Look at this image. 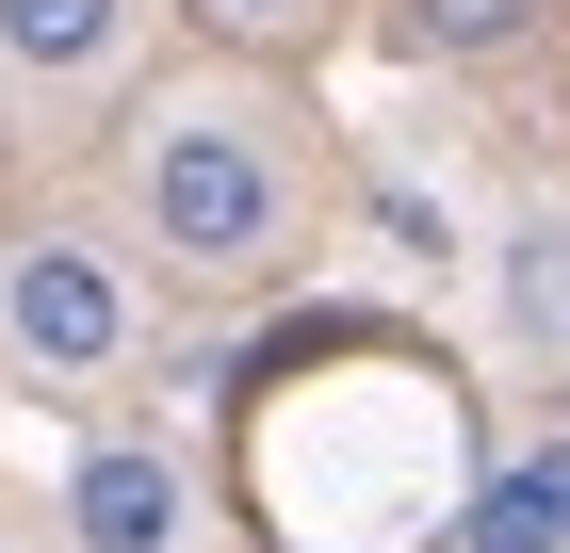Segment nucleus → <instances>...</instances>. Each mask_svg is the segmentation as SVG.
Masks as SVG:
<instances>
[{
	"instance_id": "nucleus-1",
	"label": "nucleus",
	"mask_w": 570,
	"mask_h": 553,
	"mask_svg": "<svg viewBox=\"0 0 570 553\" xmlns=\"http://www.w3.org/2000/svg\"><path fill=\"white\" fill-rule=\"evenodd\" d=\"M147 391L213 424L245 553H440L473 456L505 440L456 342H424L407 309H309V294L245 326H179Z\"/></svg>"
},
{
	"instance_id": "nucleus-2",
	"label": "nucleus",
	"mask_w": 570,
	"mask_h": 553,
	"mask_svg": "<svg viewBox=\"0 0 570 553\" xmlns=\"http://www.w3.org/2000/svg\"><path fill=\"white\" fill-rule=\"evenodd\" d=\"M82 196L115 245L164 277L179 326H245V309L309 294V260L343 228V130L294 66H228V49H164L115 130L82 147Z\"/></svg>"
},
{
	"instance_id": "nucleus-3",
	"label": "nucleus",
	"mask_w": 570,
	"mask_h": 553,
	"mask_svg": "<svg viewBox=\"0 0 570 553\" xmlns=\"http://www.w3.org/2000/svg\"><path fill=\"white\" fill-rule=\"evenodd\" d=\"M164 342H179L164 277L115 245V213H98L82 179L0 196V391L98 424V407H131V391L164 375Z\"/></svg>"
},
{
	"instance_id": "nucleus-4",
	"label": "nucleus",
	"mask_w": 570,
	"mask_h": 553,
	"mask_svg": "<svg viewBox=\"0 0 570 553\" xmlns=\"http://www.w3.org/2000/svg\"><path fill=\"white\" fill-rule=\"evenodd\" d=\"M49 553H245L228 521V472H213V424L131 391L66 424V472H49Z\"/></svg>"
},
{
	"instance_id": "nucleus-5",
	"label": "nucleus",
	"mask_w": 570,
	"mask_h": 553,
	"mask_svg": "<svg viewBox=\"0 0 570 553\" xmlns=\"http://www.w3.org/2000/svg\"><path fill=\"white\" fill-rule=\"evenodd\" d=\"M164 49H179L164 0H0V196L66 179Z\"/></svg>"
},
{
	"instance_id": "nucleus-6",
	"label": "nucleus",
	"mask_w": 570,
	"mask_h": 553,
	"mask_svg": "<svg viewBox=\"0 0 570 553\" xmlns=\"http://www.w3.org/2000/svg\"><path fill=\"white\" fill-rule=\"evenodd\" d=\"M358 33L424 82H505V66L570 49V0H358Z\"/></svg>"
},
{
	"instance_id": "nucleus-7",
	"label": "nucleus",
	"mask_w": 570,
	"mask_h": 553,
	"mask_svg": "<svg viewBox=\"0 0 570 553\" xmlns=\"http://www.w3.org/2000/svg\"><path fill=\"white\" fill-rule=\"evenodd\" d=\"M489 309H505V358H522V391H554V375H570V179H522V196H505Z\"/></svg>"
},
{
	"instance_id": "nucleus-8",
	"label": "nucleus",
	"mask_w": 570,
	"mask_h": 553,
	"mask_svg": "<svg viewBox=\"0 0 570 553\" xmlns=\"http://www.w3.org/2000/svg\"><path fill=\"white\" fill-rule=\"evenodd\" d=\"M440 553H570V424L489 440L473 488H456V521H440Z\"/></svg>"
},
{
	"instance_id": "nucleus-9",
	"label": "nucleus",
	"mask_w": 570,
	"mask_h": 553,
	"mask_svg": "<svg viewBox=\"0 0 570 553\" xmlns=\"http://www.w3.org/2000/svg\"><path fill=\"white\" fill-rule=\"evenodd\" d=\"M179 17V49H228V66H326V49L358 33V0H164Z\"/></svg>"
},
{
	"instance_id": "nucleus-10",
	"label": "nucleus",
	"mask_w": 570,
	"mask_h": 553,
	"mask_svg": "<svg viewBox=\"0 0 570 553\" xmlns=\"http://www.w3.org/2000/svg\"><path fill=\"white\" fill-rule=\"evenodd\" d=\"M538 424H570V375H554V391H538Z\"/></svg>"
},
{
	"instance_id": "nucleus-11",
	"label": "nucleus",
	"mask_w": 570,
	"mask_h": 553,
	"mask_svg": "<svg viewBox=\"0 0 570 553\" xmlns=\"http://www.w3.org/2000/svg\"><path fill=\"white\" fill-rule=\"evenodd\" d=\"M0 553H33V537H17V521H0Z\"/></svg>"
},
{
	"instance_id": "nucleus-12",
	"label": "nucleus",
	"mask_w": 570,
	"mask_h": 553,
	"mask_svg": "<svg viewBox=\"0 0 570 553\" xmlns=\"http://www.w3.org/2000/svg\"><path fill=\"white\" fill-rule=\"evenodd\" d=\"M0 407H17V391H0Z\"/></svg>"
}]
</instances>
